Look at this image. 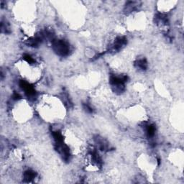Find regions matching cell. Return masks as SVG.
<instances>
[{
  "label": "cell",
  "instance_id": "cell-1",
  "mask_svg": "<svg viewBox=\"0 0 184 184\" xmlns=\"http://www.w3.org/2000/svg\"><path fill=\"white\" fill-rule=\"evenodd\" d=\"M53 49L54 52L60 56H66L70 52V46L68 43L63 40H53Z\"/></svg>",
  "mask_w": 184,
  "mask_h": 184
},
{
  "label": "cell",
  "instance_id": "cell-2",
  "mask_svg": "<svg viewBox=\"0 0 184 184\" xmlns=\"http://www.w3.org/2000/svg\"><path fill=\"white\" fill-rule=\"evenodd\" d=\"M19 86L24 90L25 94L28 97H35L36 95V92L33 86H31L28 82H25V81H21L19 83Z\"/></svg>",
  "mask_w": 184,
  "mask_h": 184
},
{
  "label": "cell",
  "instance_id": "cell-3",
  "mask_svg": "<svg viewBox=\"0 0 184 184\" xmlns=\"http://www.w3.org/2000/svg\"><path fill=\"white\" fill-rule=\"evenodd\" d=\"M127 40L126 39V37H116L115 41H114V44L112 45V46L111 47L110 50L115 52V51H119L120 49L122 48L124 45L127 44Z\"/></svg>",
  "mask_w": 184,
  "mask_h": 184
},
{
  "label": "cell",
  "instance_id": "cell-4",
  "mask_svg": "<svg viewBox=\"0 0 184 184\" xmlns=\"http://www.w3.org/2000/svg\"><path fill=\"white\" fill-rule=\"evenodd\" d=\"M36 175H37L36 173H35V171H32V170H28V171H25L23 175L24 181L27 182V183L32 181L35 177H36Z\"/></svg>",
  "mask_w": 184,
  "mask_h": 184
},
{
  "label": "cell",
  "instance_id": "cell-5",
  "mask_svg": "<svg viewBox=\"0 0 184 184\" xmlns=\"http://www.w3.org/2000/svg\"><path fill=\"white\" fill-rule=\"evenodd\" d=\"M138 5H139V2H128L125 6L124 11L127 13L131 12L134 11V9H137Z\"/></svg>",
  "mask_w": 184,
  "mask_h": 184
},
{
  "label": "cell",
  "instance_id": "cell-6",
  "mask_svg": "<svg viewBox=\"0 0 184 184\" xmlns=\"http://www.w3.org/2000/svg\"><path fill=\"white\" fill-rule=\"evenodd\" d=\"M134 66H135L136 68L144 71L146 70V68H148V62L145 59L142 58L136 61L135 63H134Z\"/></svg>",
  "mask_w": 184,
  "mask_h": 184
},
{
  "label": "cell",
  "instance_id": "cell-7",
  "mask_svg": "<svg viewBox=\"0 0 184 184\" xmlns=\"http://www.w3.org/2000/svg\"><path fill=\"white\" fill-rule=\"evenodd\" d=\"M146 134L149 138H152L155 136V127L154 124H148L145 127Z\"/></svg>",
  "mask_w": 184,
  "mask_h": 184
},
{
  "label": "cell",
  "instance_id": "cell-8",
  "mask_svg": "<svg viewBox=\"0 0 184 184\" xmlns=\"http://www.w3.org/2000/svg\"><path fill=\"white\" fill-rule=\"evenodd\" d=\"M84 109L86 112H88V113H92V112H93V109L91 107V106L89 105V104H84Z\"/></svg>",
  "mask_w": 184,
  "mask_h": 184
},
{
  "label": "cell",
  "instance_id": "cell-9",
  "mask_svg": "<svg viewBox=\"0 0 184 184\" xmlns=\"http://www.w3.org/2000/svg\"><path fill=\"white\" fill-rule=\"evenodd\" d=\"M12 98L14 99L15 100H17V99H19L21 98L20 95H19L18 93H14L13 94V96H12Z\"/></svg>",
  "mask_w": 184,
  "mask_h": 184
}]
</instances>
